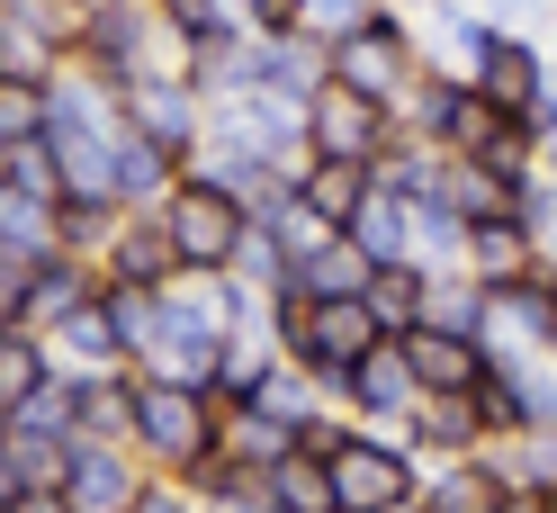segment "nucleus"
<instances>
[{
	"instance_id": "55",
	"label": "nucleus",
	"mask_w": 557,
	"mask_h": 513,
	"mask_svg": "<svg viewBox=\"0 0 557 513\" xmlns=\"http://www.w3.org/2000/svg\"><path fill=\"white\" fill-rule=\"evenodd\" d=\"M0 513H10V504H0Z\"/></svg>"
},
{
	"instance_id": "3",
	"label": "nucleus",
	"mask_w": 557,
	"mask_h": 513,
	"mask_svg": "<svg viewBox=\"0 0 557 513\" xmlns=\"http://www.w3.org/2000/svg\"><path fill=\"white\" fill-rule=\"evenodd\" d=\"M324 63H333V82H342V90L377 99V109H405V90L432 73V54H423V37H413V19L387 10V0H377V10H369V19H360Z\"/></svg>"
},
{
	"instance_id": "9",
	"label": "nucleus",
	"mask_w": 557,
	"mask_h": 513,
	"mask_svg": "<svg viewBox=\"0 0 557 513\" xmlns=\"http://www.w3.org/2000/svg\"><path fill=\"white\" fill-rule=\"evenodd\" d=\"M117 118L145 135V145H162L171 162H189L207 145V99L189 90V73H145V82H126L117 90Z\"/></svg>"
},
{
	"instance_id": "41",
	"label": "nucleus",
	"mask_w": 557,
	"mask_h": 513,
	"mask_svg": "<svg viewBox=\"0 0 557 513\" xmlns=\"http://www.w3.org/2000/svg\"><path fill=\"white\" fill-rule=\"evenodd\" d=\"M135 513H207V504H198V487H181V477H145Z\"/></svg>"
},
{
	"instance_id": "10",
	"label": "nucleus",
	"mask_w": 557,
	"mask_h": 513,
	"mask_svg": "<svg viewBox=\"0 0 557 513\" xmlns=\"http://www.w3.org/2000/svg\"><path fill=\"white\" fill-rule=\"evenodd\" d=\"M73 63V10L63 0H0V82H54Z\"/></svg>"
},
{
	"instance_id": "22",
	"label": "nucleus",
	"mask_w": 557,
	"mask_h": 513,
	"mask_svg": "<svg viewBox=\"0 0 557 513\" xmlns=\"http://www.w3.org/2000/svg\"><path fill=\"white\" fill-rule=\"evenodd\" d=\"M82 297H99V270H90V261H73V253H54V261H37V270H27L18 325H37V333H54V325L73 316Z\"/></svg>"
},
{
	"instance_id": "12",
	"label": "nucleus",
	"mask_w": 557,
	"mask_h": 513,
	"mask_svg": "<svg viewBox=\"0 0 557 513\" xmlns=\"http://www.w3.org/2000/svg\"><path fill=\"white\" fill-rule=\"evenodd\" d=\"M468 90L485 99V109H504V118H521L531 99H548L557 90V54L540 46V37H485V54L468 63Z\"/></svg>"
},
{
	"instance_id": "19",
	"label": "nucleus",
	"mask_w": 557,
	"mask_h": 513,
	"mask_svg": "<svg viewBox=\"0 0 557 513\" xmlns=\"http://www.w3.org/2000/svg\"><path fill=\"white\" fill-rule=\"evenodd\" d=\"M540 261H548V253L512 225V208H504V217H485V225H468V253H459V270H468L476 289H512V280H531Z\"/></svg>"
},
{
	"instance_id": "30",
	"label": "nucleus",
	"mask_w": 557,
	"mask_h": 513,
	"mask_svg": "<svg viewBox=\"0 0 557 513\" xmlns=\"http://www.w3.org/2000/svg\"><path fill=\"white\" fill-rule=\"evenodd\" d=\"M117 225H126V208H109V198H54V253H73V261H109V244H117Z\"/></svg>"
},
{
	"instance_id": "15",
	"label": "nucleus",
	"mask_w": 557,
	"mask_h": 513,
	"mask_svg": "<svg viewBox=\"0 0 557 513\" xmlns=\"http://www.w3.org/2000/svg\"><path fill=\"white\" fill-rule=\"evenodd\" d=\"M405 361H413V379H423V396H476L485 369H495V352H485L476 333H441V325H413Z\"/></svg>"
},
{
	"instance_id": "4",
	"label": "nucleus",
	"mask_w": 557,
	"mask_h": 513,
	"mask_svg": "<svg viewBox=\"0 0 557 513\" xmlns=\"http://www.w3.org/2000/svg\"><path fill=\"white\" fill-rule=\"evenodd\" d=\"M162 234H171V253H181V270L189 280H216V270L234 261V244H243V198H225L216 181H207L198 162H181V181H171V198H162Z\"/></svg>"
},
{
	"instance_id": "25",
	"label": "nucleus",
	"mask_w": 557,
	"mask_h": 513,
	"mask_svg": "<svg viewBox=\"0 0 557 513\" xmlns=\"http://www.w3.org/2000/svg\"><path fill=\"white\" fill-rule=\"evenodd\" d=\"M369 190H377V171H369V162H315V154H306V171H297V208H315L333 234L360 217V198H369Z\"/></svg>"
},
{
	"instance_id": "6",
	"label": "nucleus",
	"mask_w": 557,
	"mask_h": 513,
	"mask_svg": "<svg viewBox=\"0 0 557 513\" xmlns=\"http://www.w3.org/2000/svg\"><path fill=\"white\" fill-rule=\"evenodd\" d=\"M324 477H333V513H387L405 496H423V460L396 432H351L324 460Z\"/></svg>"
},
{
	"instance_id": "45",
	"label": "nucleus",
	"mask_w": 557,
	"mask_h": 513,
	"mask_svg": "<svg viewBox=\"0 0 557 513\" xmlns=\"http://www.w3.org/2000/svg\"><path fill=\"white\" fill-rule=\"evenodd\" d=\"M10 513H73V504H63V487H27Z\"/></svg>"
},
{
	"instance_id": "42",
	"label": "nucleus",
	"mask_w": 557,
	"mask_h": 513,
	"mask_svg": "<svg viewBox=\"0 0 557 513\" xmlns=\"http://www.w3.org/2000/svg\"><path fill=\"white\" fill-rule=\"evenodd\" d=\"M243 19H252V37H297V27H306V0H252Z\"/></svg>"
},
{
	"instance_id": "35",
	"label": "nucleus",
	"mask_w": 557,
	"mask_h": 513,
	"mask_svg": "<svg viewBox=\"0 0 557 513\" xmlns=\"http://www.w3.org/2000/svg\"><path fill=\"white\" fill-rule=\"evenodd\" d=\"M423 325H441V333H485V289L468 280V270H432Z\"/></svg>"
},
{
	"instance_id": "29",
	"label": "nucleus",
	"mask_w": 557,
	"mask_h": 513,
	"mask_svg": "<svg viewBox=\"0 0 557 513\" xmlns=\"http://www.w3.org/2000/svg\"><path fill=\"white\" fill-rule=\"evenodd\" d=\"M504 504V477L485 460H441L423 468V513H495Z\"/></svg>"
},
{
	"instance_id": "36",
	"label": "nucleus",
	"mask_w": 557,
	"mask_h": 513,
	"mask_svg": "<svg viewBox=\"0 0 557 513\" xmlns=\"http://www.w3.org/2000/svg\"><path fill=\"white\" fill-rule=\"evenodd\" d=\"M441 198H449V208H459L468 225H485V217H504V208H512V190L495 181V171H476L468 154H459V162L441 171Z\"/></svg>"
},
{
	"instance_id": "20",
	"label": "nucleus",
	"mask_w": 557,
	"mask_h": 513,
	"mask_svg": "<svg viewBox=\"0 0 557 513\" xmlns=\"http://www.w3.org/2000/svg\"><path fill=\"white\" fill-rule=\"evenodd\" d=\"M135 432V369H73V441Z\"/></svg>"
},
{
	"instance_id": "21",
	"label": "nucleus",
	"mask_w": 557,
	"mask_h": 513,
	"mask_svg": "<svg viewBox=\"0 0 557 513\" xmlns=\"http://www.w3.org/2000/svg\"><path fill=\"white\" fill-rule=\"evenodd\" d=\"M234 415H261V424H278V432H288V441H306V424L324 415V388L306 379V369H297L288 352H278V361H270V379H261L252 396H243Z\"/></svg>"
},
{
	"instance_id": "5",
	"label": "nucleus",
	"mask_w": 557,
	"mask_h": 513,
	"mask_svg": "<svg viewBox=\"0 0 557 513\" xmlns=\"http://www.w3.org/2000/svg\"><path fill=\"white\" fill-rule=\"evenodd\" d=\"M207 154H252L270 171H306V118L270 90H243V99H207Z\"/></svg>"
},
{
	"instance_id": "1",
	"label": "nucleus",
	"mask_w": 557,
	"mask_h": 513,
	"mask_svg": "<svg viewBox=\"0 0 557 513\" xmlns=\"http://www.w3.org/2000/svg\"><path fill=\"white\" fill-rule=\"evenodd\" d=\"M73 63H82L90 82L126 90V82H145V73H181L189 54L162 27L153 0H82V10H73Z\"/></svg>"
},
{
	"instance_id": "2",
	"label": "nucleus",
	"mask_w": 557,
	"mask_h": 513,
	"mask_svg": "<svg viewBox=\"0 0 557 513\" xmlns=\"http://www.w3.org/2000/svg\"><path fill=\"white\" fill-rule=\"evenodd\" d=\"M216 441H225V405H216V396L171 388V379H145V369H135V432H126V451L145 460L153 477H189Z\"/></svg>"
},
{
	"instance_id": "50",
	"label": "nucleus",
	"mask_w": 557,
	"mask_h": 513,
	"mask_svg": "<svg viewBox=\"0 0 557 513\" xmlns=\"http://www.w3.org/2000/svg\"><path fill=\"white\" fill-rule=\"evenodd\" d=\"M540 361H548V369H557V333H548V352H540Z\"/></svg>"
},
{
	"instance_id": "40",
	"label": "nucleus",
	"mask_w": 557,
	"mask_h": 513,
	"mask_svg": "<svg viewBox=\"0 0 557 513\" xmlns=\"http://www.w3.org/2000/svg\"><path fill=\"white\" fill-rule=\"evenodd\" d=\"M37 135H46V90L37 82H0V154L37 145Z\"/></svg>"
},
{
	"instance_id": "11",
	"label": "nucleus",
	"mask_w": 557,
	"mask_h": 513,
	"mask_svg": "<svg viewBox=\"0 0 557 513\" xmlns=\"http://www.w3.org/2000/svg\"><path fill=\"white\" fill-rule=\"evenodd\" d=\"M413 405H423V379H413L405 342H369V352L351 361V379H342V415H351L360 432H396Z\"/></svg>"
},
{
	"instance_id": "27",
	"label": "nucleus",
	"mask_w": 557,
	"mask_h": 513,
	"mask_svg": "<svg viewBox=\"0 0 557 513\" xmlns=\"http://www.w3.org/2000/svg\"><path fill=\"white\" fill-rule=\"evenodd\" d=\"M342 234H351V244L369 253V270L413 261V208H405V198H387V190H369V198H360V217L342 225Z\"/></svg>"
},
{
	"instance_id": "16",
	"label": "nucleus",
	"mask_w": 557,
	"mask_h": 513,
	"mask_svg": "<svg viewBox=\"0 0 557 513\" xmlns=\"http://www.w3.org/2000/svg\"><path fill=\"white\" fill-rule=\"evenodd\" d=\"M333 46L324 37H252V90H270V99H288V109H306L324 82H333V63H324Z\"/></svg>"
},
{
	"instance_id": "13",
	"label": "nucleus",
	"mask_w": 557,
	"mask_h": 513,
	"mask_svg": "<svg viewBox=\"0 0 557 513\" xmlns=\"http://www.w3.org/2000/svg\"><path fill=\"white\" fill-rule=\"evenodd\" d=\"M548 333H557V261H540L531 280H512V289H485V352H548Z\"/></svg>"
},
{
	"instance_id": "48",
	"label": "nucleus",
	"mask_w": 557,
	"mask_h": 513,
	"mask_svg": "<svg viewBox=\"0 0 557 513\" xmlns=\"http://www.w3.org/2000/svg\"><path fill=\"white\" fill-rule=\"evenodd\" d=\"M387 10H423L432 19V10H449V0H387Z\"/></svg>"
},
{
	"instance_id": "39",
	"label": "nucleus",
	"mask_w": 557,
	"mask_h": 513,
	"mask_svg": "<svg viewBox=\"0 0 557 513\" xmlns=\"http://www.w3.org/2000/svg\"><path fill=\"white\" fill-rule=\"evenodd\" d=\"M468 162H476V171H495L504 190H521V181H531V171H540V145H531V135H521V118H504V126L485 135V145H476Z\"/></svg>"
},
{
	"instance_id": "47",
	"label": "nucleus",
	"mask_w": 557,
	"mask_h": 513,
	"mask_svg": "<svg viewBox=\"0 0 557 513\" xmlns=\"http://www.w3.org/2000/svg\"><path fill=\"white\" fill-rule=\"evenodd\" d=\"M495 513H548V504H540V496H504Z\"/></svg>"
},
{
	"instance_id": "53",
	"label": "nucleus",
	"mask_w": 557,
	"mask_h": 513,
	"mask_svg": "<svg viewBox=\"0 0 557 513\" xmlns=\"http://www.w3.org/2000/svg\"><path fill=\"white\" fill-rule=\"evenodd\" d=\"M63 10H82V0H63Z\"/></svg>"
},
{
	"instance_id": "32",
	"label": "nucleus",
	"mask_w": 557,
	"mask_h": 513,
	"mask_svg": "<svg viewBox=\"0 0 557 513\" xmlns=\"http://www.w3.org/2000/svg\"><path fill=\"white\" fill-rule=\"evenodd\" d=\"M99 306H109V325H117L126 369H145L153 342H162V289H117V280H99Z\"/></svg>"
},
{
	"instance_id": "34",
	"label": "nucleus",
	"mask_w": 557,
	"mask_h": 513,
	"mask_svg": "<svg viewBox=\"0 0 557 513\" xmlns=\"http://www.w3.org/2000/svg\"><path fill=\"white\" fill-rule=\"evenodd\" d=\"M468 253V217L449 208V198H413V261L423 270H459Z\"/></svg>"
},
{
	"instance_id": "43",
	"label": "nucleus",
	"mask_w": 557,
	"mask_h": 513,
	"mask_svg": "<svg viewBox=\"0 0 557 513\" xmlns=\"http://www.w3.org/2000/svg\"><path fill=\"white\" fill-rule=\"evenodd\" d=\"M540 10H548V0H495L485 27H504V37H540Z\"/></svg>"
},
{
	"instance_id": "37",
	"label": "nucleus",
	"mask_w": 557,
	"mask_h": 513,
	"mask_svg": "<svg viewBox=\"0 0 557 513\" xmlns=\"http://www.w3.org/2000/svg\"><path fill=\"white\" fill-rule=\"evenodd\" d=\"M216 280H234V289H278V280H288V253H278V234L270 225H243V244H234V261L216 270Z\"/></svg>"
},
{
	"instance_id": "49",
	"label": "nucleus",
	"mask_w": 557,
	"mask_h": 513,
	"mask_svg": "<svg viewBox=\"0 0 557 513\" xmlns=\"http://www.w3.org/2000/svg\"><path fill=\"white\" fill-rule=\"evenodd\" d=\"M387 513H423V496H405V504H387Z\"/></svg>"
},
{
	"instance_id": "38",
	"label": "nucleus",
	"mask_w": 557,
	"mask_h": 513,
	"mask_svg": "<svg viewBox=\"0 0 557 513\" xmlns=\"http://www.w3.org/2000/svg\"><path fill=\"white\" fill-rule=\"evenodd\" d=\"M0 181H10V198H37V208H54V198H63V171H54V154H46V135L0 154Z\"/></svg>"
},
{
	"instance_id": "14",
	"label": "nucleus",
	"mask_w": 557,
	"mask_h": 513,
	"mask_svg": "<svg viewBox=\"0 0 557 513\" xmlns=\"http://www.w3.org/2000/svg\"><path fill=\"white\" fill-rule=\"evenodd\" d=\"M145 460L126 451V441H73V460H63V504L73 513H135L145 496Z\"/></svg>"
},
{
	"instance_id": "46",
	"label": "nucleus",
	"mask_w": 557,
	"mask_h": 513,
	"mask_svg": "<svg viewBox=\"0 0 557 513\" xmlns=\"http://www.w3.org/2000/svg\"><path fill=\"white\" fill-rule=\"evenodd\" d=\"M27 496V477H18V460H10V441H0V504H18Z\"/></svg>"
},
{
	"instance_id": "23",
	"label": "nucleus",
	"mask_w": 557,
	"mask_h": 513,
	"mask_svg": "<svg viewBox=\"0 0 557 513\" xmlns=\"http://www.w3.org/2000/svg\"><path fill=\"white\" fill-rule=\"evenodd\" d=\"M54 342L37 325H0V415H18V405H37L54 388Z\"/></svg>"
},
{
	"instance_id": "28",
	"label": "nucleus",
	"mask_w": 557,
	"mask_h": 513,
	"mask_svg": "<svg viewBox=\"0 0 557 513\" xmlns=\"http://www.w3.org/2000/svg\"><path fill=\"white\" fill-rule=\"evenodd\" d=\"M261 504H270V513H333L324 460H315V451H278V460L261 468Z\"/></svg>"
},
{
	"instance_id": "8",
	"label": "nucleus",
	"mask_w": 557,
	"mask_h": 513,
	"mask_svg": "<svg viewBox=\"0 0 557 513\" xmlns=\"http://www.w3.org/2000/svg\"><path fill=\"white\" fill-rule=\"evenodd\" d=\"M297 118H306V154L315 162H369L377 171V154L396 145V109H377V99L342 90V82H324Z\"/></svg>"
},
{
	"instance_id": "26",
	"label": "nucleus",
	"mask_w": 557,
	"mask_h": 513,
	"mask_svg": "<svg viewBox=\"0 0 557 513\" xmlns=\"http://www.w3.org/2000/svg\"><path fill=\"white\" fill-rule=\"evenodd\" d=\"M46 342H54V361H63V369H126L117 325H109V306H99V297H82V306H73V316H63Z\"/></svg>"
},
{
	"instance_id": "54",
	"label": "nucleus",
	"mask_w": 557,
	"mask_h": 513,
	"mask_svg": "<svg viewBox=\"0 0 557 513\" xmlns=\"http://www.w3.org/2000/svg\"><path fill=\"white\" fill-rule=\"evenodd\" d=\"M0 432H10V415H0Z\"/></svg>"
},
{
	"instance_id": "33",
	"label": "nucleus",
	"mask_w": 557,
	"mask_h": 513,
	"mask_svg": "<svg viewBox=\"0 0 557 513\" xmlns=\"http://www.w3.org/2000/svg\"><path fill=\"white\" fill-rule=\"evenodd\" d=\"M297 289L315 297V306H333V297H360V289H369V253L351 244V234H333V244H324L315 261H297Z\"/></svg>"
},
{
	"instance_id": "24",
	"label": "nucleus",
	"mask_w": 557,
	"mask_h": 513,
	"mask_svg": "<svg viewBox=\"0 0 557 513\" xmlns=\"http://www.w3.org/2000/svg\"><path fill=\"white\" fill-rule=\"evenodd\" d=\"M423 297H432V270L423 261H387V270H369V289H360L369 325L387 333V342H405L413 325H423Z\"/></svg>"
},
{
	"instance_id": "51",
	"label": "nucleus",
	"mask_w": 557,
	"mask_h": 513,
	"mask_svg": "<svg viewBox=\"0 0 557 513\" xmlns=\"http://www.w3.org/2000/svg\"><path fill=\"white\" fill-rule=\"evenodd\" d=\"M0 208H10V181H0Z\"/></svg>"
},
{
	"instance_id": "56",
	"label": "nucleus",
	"mask_w": 557,
	"mask_h": 513,
	"mask_svg": "<svg viewBox=\"0 0 557 513\" xmlns=\"http://www.w3.org/2000/svg\"><path fill=\"white\" fill-rule=\"evenodd\" d=\"M548 513H557V504H548Z\"/></svg>"
},
{
	"instance_id": "7",
	"label": "nucleus",
	"mask_w": 557,
	"mask_h": 513,
	"mask_svg": "<svg viewBox=\"0 0 557 513\" xmlns=\"http://www.w3.org/2000/svg\"><path fill=\"white\" fill-rule=\"evenodd\" d=\"M396 126H405V135H423L432 154H449V162H459V154H476L485 135L504 126V109H485V99H476V90H468L459 73H423V82L405 90Z\"/></svg>"
},
{
	"instance_id": "52",
	"label": "nucleus",
	"mask_w": 557,
	"mask_h": 513,
	"mask_svg": "<svg viewBox=\"0 0 557 513\" xmlns=\"http://www.w3.org/2000/svg\"><path fill=\"white\" fill-rule=\"evenodd\" d=\"M234 10H252V0H234Z\"/></svg>"
},
{
	"instance_id": "17",
	"label": "nucleus",
	"mask_w": 557,
	"mask_h": 513,
	"mask_svg": "<svg viewBox=\"0 0 557 513\" xmlns=\"http://www.w3.org/2000/svg\"><path fill=\"white\" fill-rule=\"evenodd\" d=\"M99 280H117V289H171V280H189V270H181V253H171V234H162L153 208H126L109 261H99Z\"/></svg>"
},
{
	"instance_id": "18",
	"label": "nucleus",
	"mask_w": 557,
	"mask_h": 513,
	"mask_svg": "<svg viewBox=\"0 0 557 513\" xmlns=\"http://www.w3.org/2000/svg\"><path fill=\"white\" fill-rule=\"evenodd\" d=\"M396 441H405L423 468H441V460H476V451H485V424H476L468 396H423V405L396 424Z\"/></svg>"
},
{
	"instance_id": "31",
	"label": "nucleus",
	"mask_w": 557,
	"mask_h": 513,
	"mask_svg": "<svg viewBox=\"0 0 557 513\" xmlns=\"http://www.w3.org/2000/svg\"><path fill=\"white\" fill-rule=\"evenodd\" d=\"M171 181H181V162L162 145H145L135 126H117V208H162Z\"/></svg>"
},
{
	"instance_id": "44",
	"label": "nucleus",
	"mask_w": 557,
	"mask_h": 513,
	"mask_svg": "<svg viewBox=\"0 0 557 513\" xmlns=\"http://www.w3.org/2000/svg\"><path fill=\"white\" fill-rule=\"evenodd\" d=\"M521 135H531V145H557V90H548V99H531V109H521Z\"/></svg>"
}]
</instances>
